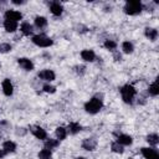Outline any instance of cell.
I'll use <instances>...</instances> for the list:
<instances>
[{
  "mask_svg": "<svg viewBox=\"0 0 159 159\" xmlns=\"http://www.w3.org/2000/svg\"><path fill=\"white\" fill-rule=\"evenodd\" d=\"M117 143H119L120 145H130L133 143V138L128 134H119L117 137Z\"/></svg>",
  "mask_w": 159,
  "mask_h": 159,
  "instance_id": "cell-14",
  "label": "cell"
},
{
  "mask_svg": "<svg viewBox=\"0 0 159 159\" xmlns=\"http://www.w3.org/2000/svg\"><path fill=\"white\" fill-rule=\"evenodd\" d=\"M11 51V45L7 43V42H2L0 43V52L1 53H6V52H10Z\"/></svg>",
  "mask_w": 159,
  "mask_h": 159,
  "instance_id": "cell-29",
  "label": "cell"
},
{
  "mask_svg": "<svg viewBox=\"0 0 159 159\" xmlns=\"http://www.w3.org/2000/svg\"><path fill=\"white\" fill-rule=\"evenodd\" d=\"M111 148H112V152L118 153V154H122V153L124 152L123 145H120V144H119V143H117V142H113V143H112V145H111Z\"/></svg>",
  "mask_w": 159,
  "mask_h": 159,
  "instance_id": "cell-27",
  "label": "cell"
},
{
  "mask_svg": "<svg viewBox=\"0 0 159 159\" xmlns=\"http://www.w3.org/2000/svg\"><path fill=\"white\" fill-rule=\"evenodd\" d=\"M144 34H145V36H147L149 40H152V41L157 40V37H158V31H157L155 29H153V27H145Z\"/></svg>",
  "mask_w": 159,
  "mask_h": 159,
  "instance_id": "cell-17",
  "label": "cell"
},
{
  "mask_svg": "<svg viewBox=\"0 0 159 159\" xmlns=\"http://www.w3.org/2000/svg\"><path fill=\"white\" fill-rule=\"evenodd\" d=\"M31 132H32V134H34L37 139H40V140H45V139L47 138V133H46V130H45L43 128L39 127V125L32 127V128H31Z\"/></svg>",
  "mask_w": 159,
  "mask_h": 159,
  "instance_id": "cell-11",
  "label": "cell"
},
{
  "mask_svg": "<svg viewBox=\"0 0 159 159\" xmlns=\"http://www.w3.org/2000/svg\"><path fill=\"white\" fill-rule=\"evenodd\" d=\"M55 133H56V137H57L58 140H63L67 137V130L63 127H57L56 130H55Z\"/></svg>",
  "mask_w": 159,
  "mask_h": 159,
  "instance_id": "cell-21",
  "label": "cell"
},
{
  "mask_svg": "<svg viewBox=\"0 0 159 159\" xmlns=\"http://www.w3.org/2000/svg\"><path fill=\"white\" fill-rule=\"evenodd\" d=\"M104 47H106L107 50L113 51V50H116V47H117V42L113 41V40H106V41H104Z\"/></svg>",
  "mask_w": 159,
  "mask_h": 159,
  "instance_id": "cell-28",
  "label": "cell"
},
{
  "mask_svg": "<svg viewBox=\"0 0 159 159\" xmlns=\"http://www.w3.org/2000/svg\"><path fill=\"white\" fill-rule=\"evenodd\" d=\"M20 31L22 32V35L30 36L32 34V26L30 25V22H22L20 26Z\"/></svg>",
  "mask_w": 159,
  "mask_h": 159,
  "instance_id": "cell-19",
  "label": "cell"
},
{
  "mask_svg": "<svg viewBox=\"0 0 159 159\" xmlns=\"http://www.w3.org/2000/svg\"><path fill=\"white\" fill-rule=\"evenodd\" d=\"M148 92H149V94L150 96H153V97H155V96H158L159 94V87H158V80H155L150 86H149V88H148Z\"/></svg>",
  "mask_w": 159,
  "mask_h": 159,
  "instance_id": "cell-20",
  "label": "cell"
},
{
  "mask_svg": "<svg viewBox=\"0 0 159 159\" xmlns=\"http://www.w3.org/2000/svg\"><path fill=\"white\" fill-rule=\"evenodd\" d=\"M5 154H6V153H5V152H4V150H2V149H0V159H2V158H4V155H5Z\"/></svg>",
  "mask_w": 159,
  "mask_h": 159,
  "instance_id": "cell-32",
  "label": "cell"
},
{
  "mask_svg": "<svg viewBox=\"0 0 159 159\" xmlns=\"http://www.w3.org/2000/svg\"><path fill=\"white\" fill-rule=\"evenodd\" d=\"M76 159H86V158H83V157H77Z\"/></svg>",
  "mask_w": 159,
  "mask_h": 159,
  "instance_id": "cell-35",
  "label": "cell"
},
{
  "mask_svg": "<svg viewBox=\"0 0 159 159\" xmlns=\"http://www.w3.org/2000/svg\"><path fill=\"white\" fill-rule=\"evenodd\" d=\"M102 107H103L102 99L96 98V97L91 98L89 101H87V102L84 103V109H86V112H87V113H91V114L98 113V112L102 109Z\"/></svg>",
  "mask_w": 159,
  "mask_h": 159,
  "instance_id": "cell-2",
  "label": "cell"
},
{
  "mask_svg": "<svg viewBox=\"0 0 159 159\" xmlns=\"http://www.w3.org/2000/svg\"><path fill=\"white\" fill-rule=\"evenodd\" d=\"M120 94H122V99L125 102V103H132L135 94H137V89L132 86V84H124L123 87H120Z\"/></svg>",
  "mask_w": 159,
  "mask_h": 159,
  "instance_id": "cell-1",
  "label": "cell"
},
{
  "mask_svg": "<svg viewBox=\"0 0 159 159\" xmlns=\"http://www.w3.org/2000/svg\"><path fill=\"white\" fill-rule=\"evenodd\" d=\"M143 5L140 1H127L124 5V12L128 15H138L140 14Z\"/></svg>",
  "mask_w": 159,
  "mask_h": 159,
  "instance_id": "cell-3",
  "label": "cell"
},
{
  "mask_svg": "<svg viewBox=\"0 0 159 159\" xmlns=\"http://www.w3.org/2000/svg\"><path fill=\"white\" fill-rule=\"evenodd\" d=\"M75 68H76V72L80 73V75H83V73H84V70H86L84 66H76Z\"/></svg>",
  "mask_w": 159,
  "mask_h": 159,
  "instance_id": "cell-31",
  "label": "cell"
},
{
  "mask_svg": "<svg viewBox=\"0 0 159 159\" xmlns=\"http://www.w3.org/2000/svg\"><path fill=\"white\" fill-rule=\"evenodd\" d=\"M4 29L6 32H15L17 30V22L11 21V20H5L4 21Z\"/></svg>",
  "mask_w": 159,
  "mask_h": 159,
  "instance_id": "cell-15",
  "label": "cell"
},
{
  "mask_svg": "<svg viewBox=\"0 0 159 159\" xmlns=\"http://www.w3.org/2000/svg\"><path fill=\"white\" fill-rule=\"evenodd\" d=\"M60 145V140L58 139H46V142H45V147L47 148V149H53V148H56V147H58Z\"/></svg>",
  "mask_w": 159,
  "mask_h": 159,
  "instance_id": "cell-22",
  "label": "cell"
},
{
  "mask_svg": "<svg viewBox=\"0 0 159 159\" xmlns=\"http://www.w3.org/2000/svg\"><path fill=\"white\" fill-rule=\"evenodd\" d=\"M17 63L21 68H24L25 71H32L34 70V63L30 58H26V57H20L17 58Z\"/></svg>",
  "mask_w": 159,
  "mask_h": 159,
  "instance_id": "cell-8",
  "label": "cell"
},
{
  "mask_svg": "<svg viewBox=\"0 0 159 159\" xmlns=\"http://www.w3.org/2000/svg\"><path fill=\"white\" fill-rule=\"evenodd\" d=\"M12 2H14V4H17V5H19V4H20V5H21V4H24V1H17V0H14Z\"/></svg>",
  "mask_w": 159,
  "mask_h": 159,
  "instance_id": "cell-34",
  "label": "cell"
},
{
  "mask_svg": "<svg viewBox=\"0 0 159 159\" xmlns=\"http://www.w3.org/2000/svg\"><path fill=\"white\" fill-rule=\"evenodd\" d=\"M81 129H82V125L80 123H77V122H70L68 123V130L71 134H77L81 132Z\"/></svg>",
  "mask_w": 159,
  "mask_h": 159,
  "instance_id": "cell-18",
  "label": "cell"
},
{
  "mask_svg": "<svg viewBox=\"0 0 159 159\" xmlns=\"http://www.w3.org/2000/svg\"><path fill=\"white\" fill-rule=\"evenodd\" d=\"M31 41H32L36 46H39V47H50V46H52V43H53L52 39L47 37V36L43 35V34L32 36V40H31Z\"/></svg>",
  "mask_w": 159,
  "mask_h": 159,
  "instance_id": "cell-4",
  "label": "cell"
},
{
  "mask_svg": "<svg viewBox=\"0 0 159 159\" xmlns=\"http://www.w3.org/2000/svg\"><path fill=\"white\" fill-rule=\"evenodd\" d=\"M21 19H22V14L20 11H16V10H12V9L5 11V20H11V21L17 22Z\"/></svg>",
  "mask_w": 159,
  "mask_h": 159,
  "instance_id": "cell-6",
  "label": "cell"
},
{
  "mask_svg": "<svg viewBox=\"0 0 159 159\" xmlns=\"http://www.w3.org/2000/svg\"><path fill=\"white\" fill-rule=\"evenodd\" d=\"M50 11H51L55 16H60V15L62 14V11H63V7H62V5H61L58 1H52V2L50 4Z\"/></svg>",
  "mask_w": 159,
  "mask_h": 159,
  "instance_id": "cell-13",
  "label": "cell"
},
{
  "mask_svg": "<svg viewBox=\"0 0 159 159\" xmlns=\"http://www.w3.org/2000/svg\"><path fill=\"white\" fill-rule=\"evenodd\" d=\"M147 142H148L150 145H157V144L159 143V137H158V134L153 133V134L147 135Z\"/></svg>",
  "mask_w": 159,
  "mask_h": 159,
  "instance_id": "cell-25",
  "label": "cell"
},
{
  "mask_svg": "<svg viewBox=\"0 0 159 159\" xmlns=\"http://www.w3.org/2000/svg\"><path fill=\"white\" fill-rule=\"evenodd\" d=\"M122 50H123V52H125V53H132L133 50H134V46H133L132 42L124 41V42L122 43Z\"/></svg>",
  "mask_w": 159,
  "mask_h": 159,
  "instance_id": "cell-24",
  "label": "cell"
},
{
  "mask_svg": "<svg viewBox=\"0 0 159 159\" xmlns=\"http://www.w3.org/2000/svg\"><path fill=\"white\" fill-rule=\"evenodd\" d=\"M140 152L145 159H159V153L154 148H142Z\"/></svg>",
  "mask_w": 159,
  "mask_h": 159,
  "instance_id": "cell-5",
  "label": "cell"
},
{
  "mask_svg": "<svg viewBox=\"0 0 159 159\" xmlns=\"http://www.w3.org/2000/svg\"><path fill=\"white\" fill-rule=\"evenodd\" d=\"M51 157H52L51 149H47V148L41 149L40 153H39V158L40 159H51Z\"/></svg>",
  "mask_w": 159,
  "mask_h": 159,
  "instance_id": "cell-23",
  "label": "cell"
},
{
  "mask_svg": "<svg viewBox=\"0 0 159 159\" xmlns=\"http://www.w3.org/2000/svg\"><path fill=\"white\" fill-rule=\"evenodd\" d=\"M114 57L117 58V61H120V55H119V53H116V55H114Z\"/></svg>",
  "mask_w": 159,
  "mask_h": 159,
  "instance_id": "cell-33",
  "label": "cell"
},
{
  "mask_svg": "<svg viewBox=\"0 0 159 159\" xmlns=\"http://www.w3.org/2000/svg\"><path fill=\"white\" fill-rule=\"evenodd\" d=\"M37 76H39V78H41L42 81H47V82L53 81L55 77H56V75H55V72H53L52 70H42V71L39 72Z\"/></svg>",
  "mask_w": 159,
  "mask_h": 159,
  "instance_id": "cell-7",
  "label": "cell"
},
{
  "mask_svg": "<svg viewBox=\"0 0 159 159\" xmlns=\"http://www.w3.org/2000/svg\"><path fill=\"white\" fill-rule=\"evenodd\" d=\"M81 57H82V60L86 61V62H93L94 58H96V53L93 52V50L86 48V50H82V51H81Z\"/></svg>",
  "mask_w": 159,
  "mask_h": 159,
  "instance_id": "cell-12",
  "label": "cell"
},
{
  "mask_svg": "<svg viewBox=\"0 0 159 159\" xmlns=\"http://www.w3.org/2000/svg\"><path fill=\"white\" fill-rule=\"evenodd\" d=\"M81 147H82L84 150L92 152V150H94V149H96V147H97V140H96V139H93V138H87V139H84V140L82 142Z\"/></svg>",
  "mask_w": 159,
  "mask_h": 159,
  "instance_id": "cell-10",
  "label": "cell"
},
{
  "mask_svg": "<svg viewBox=\"0 0 159 159\" xmlns=\"http://www.w3.org/2000/svg\"><path fill=\"white\" fill-rule=\"evenodd\" d=\"M2 150L5 153H14L16 150V144L12 140H6L2 143Z\"/></svg>",
  "mask_w": 159,
  "mask_h": 159,
  "instance_id": "cell-16",
  "label": "cell"
},
{
  "mask_svg": "<svg viewBox=\"0 0 159 159\" xmlns=\"http://www.w3.org/2000/svg\"><path fill=\"white\" fill-rule=\"evenodd\" d=\"M35 25L37 27H45L47 25V20L43 16H36L35 17Z\"/></svg>",
  "mask_w": 159,
  "mask_h": 159,
  "instance_id": "cell-26",
  "label": "cell"
},
{
  "mask_svg": "<svg viewBox=\"0 0 159 159\" xmlns=\"http://www.w3.org/2000/svg\"><path fill=\"white\" fill-rule=\"evenodd\" d=\"M1 88H2V92L5 96H11L14 93V86L11 83V81L9 78H5L1 83Z\"/></svg>",
  "mask_w": 159,
  "mask_h": 159,
  "instance_id": "cell-9",
  "label": "cell"
},
{
  "mask_svg": "<svg viewBox=\"0 0 159 159\" xmlns=\"http://www.w3.org/2000/svg\"><path fill=\"white\" fill-rule=\"evenodd\" d=\"M42 88H43V91H45L46 93H55V92H56V87H53V86H51V84H45Z\"/></svg>",
  "mask_w": 159,
  "mask_h": 159,
  "instance_id": "cell-30",
  "label": "cell"
}]
</instances>
